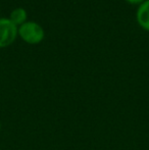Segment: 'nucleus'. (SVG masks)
Masks as SVG:
<instances>
[{
  "mask_svg": "<svg viewBox=\"0 0 149 150\" xmlns=\"http://www.w3.org/2000/svg\"><path fill=\"white\" fill-rule=\"evenodd\" d=\"M9 18L13 24H16L18 27L23 25L24 23L27 22L28 18V12L24 7H16L10 12Z\"/></svg>",
  "mask_w": 149,
  "mask_h": 150,
  "instance_id": "obj_4",
  "label": "nucleus"
},
{
  "mask_svg": "<svg viewBox=\"0 0 149 150\" xmlns=\"http://www.w3.org/2000/svg\"><path fill=\"white\" fill-rule=\"evenodd\" d=\"M136 20L140 27L149 31V0H145L139 4L136 11Z\"/></svg>",
  "mask_w": 149,
  "mask_h": 150,
  "instance_id": "obj_3",
  "label": "nucleus"
},
{
  "mask_svg": "<svg viewBox=\"0 0 149 150\" xmlns=\"http://www.w3.org/2000/svg\"><path fill=\"white\" fill-rule=\"evenodd\" d=\"M18 36L29 44H38L43 41L45 31L40 24L33 21H27L18 27Z\"/></svg>",
  "mask_w": 149,
  "mask_h": 150,
  "instance_id": "obj_1",
  "label": "nucleus"
},
{
  "mask_svg": "<svg viewBox=\"0 0 149 150\" xmlns=\"http://www.w3.org/2000/svg\"><path fill=\"white\" fill-rule=\"evenodd\" d=\"M126 1L131 4H141L142 2H144L145 0H126Z\"/></svg>",
  "mask_w": 149,
  "mask_h": 150,
  "instance_id": "obj_5",
  "label": "nucleus"
},
{
  "mask_svg": "<svg viewBox=\"0 0 149 150\" xmlns=\"http://www.w3.org/2000/svg\"><path fill=\"white\" fill-rule=\"evenodd\" d=\"M18 27L9 18H0V48L7 47L16 41Z\"/></svg>",
  "mask_w": 149,
  "mask_h": 150,
  "instance_id": "obj_2",
  "label": "nucleus"
},
{
  "mask_svg": "<svg viewBox=\"0 0 149 150\" xmlns=\"http://www.w3.org/2000/svg\"><path fill=\"white\" fill-rule=\"evenodd\" d=\"M0 132H1V122H0Z\"/></svg>",
  "mask_w": 149,
  "mask_h": 150,
  "instance_id": "obj_6",
  "label": "nucleus"
}]
</instances>
